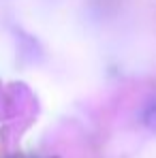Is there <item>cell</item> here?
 Masks as SVG:
<instances>
[{
	"label": "cell",
	"mask_w": 156,
	"mask_h": 158,
	"mask_svg": "<svg viewBox=\"0 0 156 158\" xmlns=\"http://www.w3.org/2000/svg\"><path fill=\"white\" fill-rule=\"evenodd\" d=\"M17 158H26V156H17Z\"/></svg>",
	"instance_id": "2"
},
{
	"label": "cell",
	"mask_w": 156,
	"mask_h": 158,
	"mask_svg": "<svg viewBox=\"0 0 156 158\" xmlns=\"http://www.w3.org/2000/svg\"><path fill=\"white\" fill-rule=\"evenodd\" d=\"M143 122H145V126H148L150 131L156 132V105H152L145 113H143Z\"/></svg>",
	"instance_id": "1"
}]
</instances>
